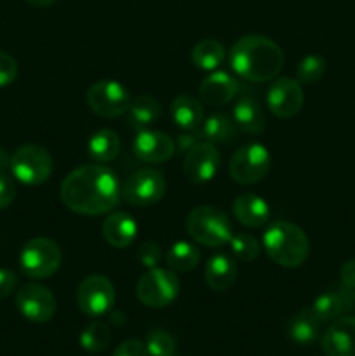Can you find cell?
Returning <instances> with one entry per match:
<instances>
[{
  "label": "cell",
  "mask_w": 355,
  "mask_h": 356,
  "mask_svg": "<svg viewBox=\"0 0 355 356\" xmlns=\"http://www.w3.org/2000/svg\"><path fill=\"white\" fill-rule=\"evenodd\" d=\"M66 209L80 216H103L113 211L122 198L117 174L103 163H87L73 169L59 188Z\"/></svg>",
  "instance_id": "cell-1"
},
{
  "label": "cell",
  "mask_w": 355,
  "mask_h": 356,
  "mask_svg": "<svg viewBox=\"0 0 355 356\" xmlns=\"http://www.w3.org/2000/svg\"><path fill=\"white\" fill-rule=\"evenodd\" d=\"M228 61L240 79L247 82H268L281 73L284 52L271 38L246 35L232 45Z\"/></svg>",
  "instance_id": "cell-2"
},
{
  "label": "cell",
  "mask_w": 355,
  "mask_h": 356,
  "mask_svg": "<svg viewBox=\"0 0 355 356\" xmlns=\"http://www.w3.org/2000/svg\"><path fill=\"white\" fill-rule=\"evenodd\" d=\"M267 256L284 268H298L308 259L310 240L299 226L287 221H275L263 235Z\"/></svg>",
  "instance_id": "cell-3"
},
{
  "label": "cell",
  "mask_w": 355,
  "mask_h": 356,
  "mask_svg": "<svg viewBox=\"0 0 355 356\" xmlns=\"http://www.w3.org/2000/svg\"><path fill=\"white\" fill-rule=\"evenodd\" d=\"M187 232L197 243L205 247H223L233 235L228 216L212 205H198L187 216Z\"/></svg>",
  "instance_id": "cell-4"
},
{
  "label": "cell",
  "mask_w": 355,
  "mask_h": 356,
  "mask_svg": "<svg viewBox=\"0 0 355 356\" xmlns=\"http://www.w3.org/2000/svg\"><path fill=\"white\" fill-rule=\"evenodd\" d=\"M63 254L58 243L45 236L28 240L19 252V266L26 277L35 280L51 278L61 266Z\"/></svg>",
  "instance_id": "cell-5"
},
{
  "label": "cell",
  "mask_w": 355,
  "mask_h": 356,
  "mask_svg": "<svg viewBox=\"0 0 355 356\" xmlns=\"http://www.w3.org/2000/svg\"><path fill=\"white\" fill-rule=\"evenodd\" d=\"M136 296L139 302L148 308H166L173 305L180 296V280L176 271L166 268H150L146 273L139 277L136 285Z\"/></svg>",
  "instance_id": "cell-6"
},
{
  "label": "cell",
  "mask_w": 355,
  "mask_h": 356,
  "mask_svg": "<svg viewBox=\"0 0 355 356\" xmlns=\"http://www.w3.org/2000/svg\"><path fill=\"white\" fill-rule=\"evenodd\" d=\"M54 163L44 146L23 145L10 155V172L26 186H38L51 177Z\"/></svg>",
  "instance_id": "cell-7"
},
{
  "label": "cell",
  "mask_w": 355,
  "mask_h": 356,
  "mask_svg": "<svg viewBox=\"0 0 355 356\" xmlns=\"http://www.w3.org/2000/svg\"><path fill=\"white\" fill-rule=\"evenodd\" d=\"M271 167V155L261 143H249L233 153L228 174L235 183L249 186L263 179Z\"/></svg>",
  "instance_id": "cell-8"
},
{
  "label": "cell",
  "mask_w": 355,
  "mask_h": 356,
  "mask_svg": "<svg viewBox=\"0 0 355 356\" xmlns=\"http://www.w3.org/2000/svg\"><path fill=\"white\" fill-rule=\"evenodd\" d=\"M166 177L157 169H139L122 183V198L134 207H150L166 195Z\"/></svg>",
  "instance_id": "cell-9"
},
{
  "label": "cell",
  "mask_w": 355,
  "mask_h": 356,
  "mask_svg": "<svg viewBox=\"0 0 355 356\" xmlns=\"http://www.w3.org/2000/svg\"><path fill=\"white\" fill-rule=\"evenodd\" d=\"M87 106L103 118H117L131 106V94L115 80H97L87 89Z\"/></svg>",
  "instance_id": "cell-10"
},
{
  "label": "cell",
  "mask_w": 355,
  "mask_h": 356,
  "mask_svg": "<svg viewBox=\"0 0 355 356\" xmlns=\"http://www.w3.org/2000/svg\"><path fill=\"white\" fill-rule=\"evenodd\" d=\"M113 284L103 275H89L80 282L77 289V305L87 316H103L113 308Z\"/></svg>",
  "instance_id": "cell-11"
},
{
  "label": "cell",
  "mask_w": 355,
  "mask_h": 356,
  "mask_svg": "<svg viewBox=\"0 0 355 356\" xmlns=\"http://www.w3.org/2000/svg\"><path fill=\"white\" fill-rule=\"evenodd\" d=\"M16 308L30 322L45 323L54 316L56 298L45 285L31 282L17 291Z\"/></svg>",
  "instance_id": "cell-12"
},
{
  "label": "cell",
  "mask_w": 355,
  "mask_h": 356,
  "mask_svg": "<svg viewBox=\"0 0 355 356\" xmlns=\"http://www.w3.org/2000/svg\"><path fill=\"white\" fill-rule=\"evenodd\" d=\"M219 165H221V155L216 146L209 141H198L187 149L183 172L191 183L205 184L214 179Z\"/></svg>",
  "instance_id": "cell-13"
},
{
  "label": "cell",
  "mask_w": 355,
  "mask_h": 356,
  "mask_svg": "<svg viewBox=\"0 0 355 356\" xmlns=\"http://www.w3.org/2000/svg\"><path fill=\"white\" fill-rule=\"evenodd\" d=\"M305 103L301 83L294 79L282 76L271 82L267 92V106L277 118H291L301 111Z\"/></svg>",
  "instance_id": "cell-14"
},
{
  "label": "cell",
  "mask_w": 355,
  "mask_h": 356,
  "mask_svg": "<svg viewBox=\"0 0 355 356\" xmlns=\"http://www.w3.org/2000/svg\"><path fill=\"white\" fill-rule=\"evenodd\" d=\"M134 155L141 162L162 163L167 162L176 152V145L167 134L152 129H141L132 141Z\"/></svg>",
  "instance_id": "cell-15"
},
{
  "label": "cell",
  "mask_w": 355,
  "mask_h": 356,
  "mask_svg": "<svg viewBox=\"0 0 355 356\" xmlns=\"http://www.w3.org/2000/svg\"><path fill=\"white\" fill-rule=\"evenodd\" d=\"M355 308V291L345 285H340L336 291L324 292L313 301L312 312L320 322H334L341 318L345 313H350Z\"/></svg>",
  "instance_id": "cell-16"
},
{
  "label": "cell",
  "mask_w": 355,
  "mask_h": 356,
  "mask_svg": "<svg viewBox=\"0 0 355 356\" xmlns=\"http://www.w3.org/2000/svg\"><path fill=\"white\" fill-rule=\"evenodd\" d=\"M239 92V82L228 72H212L211 75L202 80L198 87L202 103H205L211 108L225 106Z\"/></svg>",
  "instance_id": "cell-17"
},
{
  "label": "cell",
  "mask_w": 355,
  "mask_h": 356,
  "mask_svg": "<svg viewBox=\"0 0 355 356\" xmlns=\"http://www.w3.org/2000/svg\"><path fill=\"white\" fill-rule=\"evenodd\" d=\"M322 350L327 356H355L354 316H341L331 323L322 337Z\"/></svg>",
  "instance_id": "cell-18"
},
{
  "label": "cell",
  "mask_w": 355,
  "mask_h": 356,
  "mask_svg": "<svg viewBox=\"0 0 355 356\" xmlns=\"http://www.w3.org/2000/svg\"><path fill=\"white\" fill-rule=\"evenodd\" d=\"M233 216L240 225L247 228H261L271 219L270 205L267 200L254 193H242L233 200Z\"/></svg>",
  "instance_id": "cell-19"
},
{
  "label": "cell",
  "mask_w": 355,
  "mask_h": 356,
  "mask_svg": "<svg viewBox=\"0 0 355 356\" xmlns=\"http://www.w3.org/2000/svg\"><path fill=\"white\" fill-rule=\"evenodd\" d=\"M103 236L115 249H127L138 236V225L127 212H111L103 222Z\"/></svg>",
  "instance_id": "cell-20"
},
{
  "label": "cell",
  "mask_w": 355,
  "mask_h": 356,
  "mask_svg": "<svg viewBox=\"0 0 355 356\" xmlns=\"http://www.w3.org/2000/svg\"><path fill=\"white\" fill-rule=\"evenodd\" d=\"M171 117L174 124L187 132H197L204 122V106L197 97L180 94L171 103Z\"/></svg>",
  "instance_id": "cell-21"
},
{
  "label": "cell",
  "mask_w": 355,
  "mask_h": 356,
  "mask_svg": "<svg viewBox=\"0 0 355 356\" xmlns=\"http://www.w3.org/2000/svg\"><path fill=\"white\" fill-rule=\"evenodd\" d=\"M204 278L205 284H207L209 289H212V291H228L237 280L235 261L223 252L214 254V256L205 263Z\"/></svg>",
  "instance_id": "cell-22"
},
{
  "label": "cell",
  "mask_w": 355,
  "mask_h": 356,
  "mask_svg": "<svg viewBox=\"0 0 355 356\" xmlns=\"http://www.w3.org/2000/svg\"><path fill=\"white\" fill-rule=\"evenodd\" d=\"M233 122L240 131L258 136L265 131V111L260 101L253 96H242L233 106Z\"/></svg>",
  "instance_id": "cell-23"
},
{
  "label": "cell",
  "mask_w": 355,
  "mask_h": 356,
  "mask_svg": "<svg viewBox=\"0 0 355 356\" xmlns=\"http://www.w3.org/2000/svg\"><path fill=\"white\" fill-rule=\"evenodd\" d=\"M87 153L96 163L113 162L120 153V138L111 129H100L90 136Z\"/></svg>",
  "instance_id": "cell-24"
},
{
  "label": "cell",
  "mask_w": 355,
  "mask_h": 356,
  "mask_svg": "<svg viewBox=\"0 0 355 356\" xmlns=\"http://www.w3.org/2000/svg\"><path fill=\"white\" fill-rule=\"evenodd\" d=\"M198 134L204 138V141L212 143V145H223V143H230L235 139L237 136V124L233 118H230L225 113H212L202 122Z\"/></svg>",
  "instance_id": "cell-25"
},
{
  "label": "cell",
  "mask_w": 355,
  "mask_h": 356,
  "mask_svg": "<svg viewBox=\"0 0 355 356\" xmlns=\"http://www.w3.org/2000/svg\"><path fill=\"white\" fill-rule=\"evenodd\" d=\"M320 320L313 315L312 309H303L299 312L294 318L289 322L287 336L289 339L294 341L296 344L301 346H310L317 341L320 332Z\"/></svg>",
  "instance_id": "cell-26"
},
{
  "label": "cell",
  "mask_w": 355,
  "mask_h": 356,
  "mask_svg": "<svg viewBox=\"0 0 355 356\" xmlns=\"http://www.w3.org/2000/svg\"><path fill=\"white\" fill-rule=\"evenodd\" d=\"M225 47L214 38H204L191 49V63L204 72H214L225 61Z\"/></svg>",
  "instance_id": "cell-27"
},
{
  "label": "cell",
  "mask_w": 355,
  "mask_h": 356,
  "mask_svg": "<svg viewBox=\"0 0 355 356\" xmlns=\"http://www.w3.org/2000/svg\"><path fill=\"white\" fill-rule=\"evenodd\" d=\"M198 261H200V250L187 240L173 243L166 254L167 266L176 273H187V271L194 270Z\"/></svg>",
  "instance_id": "cell-28"
},
{
  "label": "cell",
  "mask_w": 355,
  "mask_h": 356,
  "mask_svg": "<svg viewBox=\"0 0 355 356\" xmlns=\"http://www.w3.org/2000/svg\"><path fill=\"white\" fill-rule=\"evenodd\" d=\"M129 120L139 129H146L150 125L157 124L162 115V108H160L159 101L153 99L152 96H138L136 99L131 101L129 106Z\"/></svg>",
  "instance_id": "cell-29"
},
{
  "label": "cell",
  "mask_w": 355,
  "mask_h": 356,
  "mask_svg": "<svg viewBox=\"0 0 355 356\" xmlns=\"http://www.w3.org/2000/svg\"><path fill=\"white\" fill-rule=\"evenodd\" d=\"M110 329L106 323L103 322H94L84 329L80 334V346L89 353H101L108 348L110 344Z\"/></svg>",
  "instance_id": "cell-30"
},
{
  "label": "cell",
  "mask_w": 355,
  "mask_h": 356,
  "mask_svg": "<svg viewBox=\"0 0 355 356\" xmlns=\"http://www.w3.org/2000/svg\"><path fill=\"white\" fill-rule=\"evenodd\" d=\"M327 68V63L322 56L310 54L299 61L298 70H296V76H298L299 83H315L324 76Z\"/></svg>",
  "instance_id": "cell-31"
},
{
  "label": "cell",
  "mask_w": 355,
  "mask_h": 356,
  "mask_svg": "<svg viewBox=\"0 0 355 356\" xmlns=\"http://www.w3.org/2000/svg\"><path fill=\"white\" fill-rule=\"evenodd\" d=\"M228 245L232 249L233 256L239 261H242V263H251L260 254V243L249 233H237V235H232Z\"/></svg>",
  "instance_id": "cell-32"
},
{
  "label": "cell",
  "mask_w": 355,
  "mask_h": 356,
  "mask_svg": "<svg viewBox=\"0 0 355 356\" xmlns=\"http://www.w3.org/2000/svg\"><path fill=\"white\" fill-rule=\"evenodd\" d=\"M145 346L148 350L150 356H174L176 341L166 330L155 329L148 334Z\"/></svg>",
  "instance_id": "cell-33"
},
{
  "label": "cell",
  "mask_w": 355,
  "mask_h": 356,
  "mask_svg": "<svg viewBox=\"0 0 355 356\" xmlns=\"http://www.w3.org/2000/svg\"><path fill=\"white\" fill-rule=\"evenodd\" d=\"M136 256H138L139 263L150 270V268L159 266V263L162 261V250L155 242H145L138 247Z\"/></svg>",
  "instance_id": "cell-34"
},
{
  "label": "cell",
  "mask_w": 355,
  "mask_h": 356,
  "mask_svg": "<svg viewBox=\"0 0 355 356\" xmlns=\"http://www.w3.org/2000/svg\"><path fill=\"white\" fill-rule=\"evenodd\" d=\"M17 76V63L7 52L0 51V87L13 83Z\"/></svg>",
  "instance_id": "cell-35"
},
{
  "label": "cell",
  "mask_w": 355,
  "mask_h": 356,
  "mask_svg": "<svg viewBox=\"0 0 355 356\" xmlns=\"http://www.w3.org/2000/svg\"><path fill=\"white\" fill-rule=\"evenodd\" d=\"M16 198V184L6 174H0V211L7 209Z\"/></svg>",
  "instance_id": "cell-36"
},
{
  "label": "cell",
  "mask_w": 355,
  "mask_h": 356,
  "mask_svg": "<svg viewBox=\"0 0 355 356\" xmlns=\"http://www.w3.org/2000/svg\"><path fill=\"white\" fill-rule=\"evenodd\" d=\"M111 356H150L145 344L138 339L124 341Z\"/></svg>",
  "instance_id": "cell-37"
},
{
  "label": "cell",
  "mask_w": 355,
  "mask_h": 356,
  "mask_svg": "<svg viewBox=\"0 0 355 356\" xmlns=\"http://www.w3.org/2000/svg\"><path fill=\"white\" fill-rule=\"evenodd\" d=\"M17 285V277L14 271L0 268V299L9 298Z\"/></svg>",
  "instance_id": "cell-38"
},
{
  "label": "cell",
  "mask_w": 355,
  "mask_h": 356,
  "mask_svg": "<svg viewBox=\"0 0 355 356\" xmlns=\"http://www.w3.org/2000/svg\"><path fill=\"white\" fill-rule=\"evenodd\" d=\"M340 280L341 285L355 291V259H348L340 268Z\"/></svg>",
  "instance_id": "cell-39"
},
{
  "label": "cell",
  "mask_w": 355,
  "mask_h": 356,
  "mask_svg": "<svg viewBox=\"0 0 355 356\" xmlns=\"http://www.w3.org/2000/svg\"><path fill=\"white\" fill-rule=\"evenodd\" d=\"M7 167L10 169V156L7 155L6 152H3L2 148H0V170H6ZM2 174V172H0Z\"/></svg>",
  "instance_id": "cell-40"
},
{
  "label": "cell",
  "mask_w": 355,
  "mask_h": 356,
  "mask_svg": "<svg viewBox=\"0 0 355 356\" xmlns=\"http://www.w3.org/2000/svg\"><path fill=\"white\" fill-rule=\"evenodd\" d=\"M24 2H28L30 6H35V7H49L52 6L56 0H24Z\"/></svg>",
  "instance_id": "cell-41"
}]
</instances>
